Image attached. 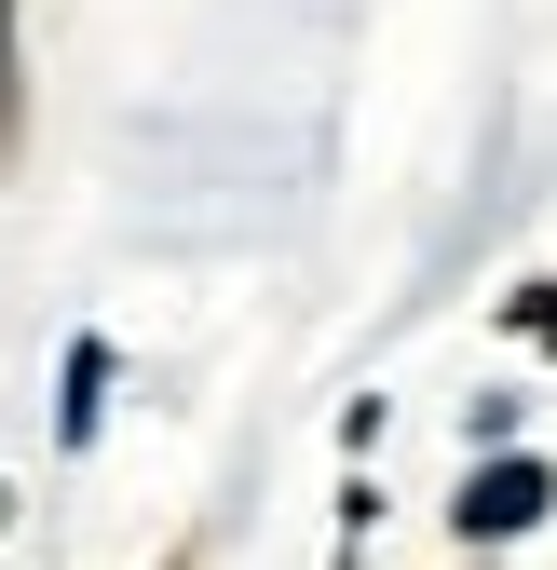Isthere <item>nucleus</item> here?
<instances>
[{"instance_id":"1","label":"nucleus","mask_w":557,"mask_h":570,"mask_svg":"<svg viewBox=\"0 0 557 570\" xmlns=\"http://www.w3.org/2000/svg\"><path fill=\"white\" fill-rule=\"evenodd\" d=\"M530 517H544V462H504L462 489V530H530Z\"/></svg>"},{"instance_id":"2","label":"nucleus","mask_w":557,"mask_h":570,"mask_svg":"<svg viewBox=\"0 0 557 570\" xmlns=\"http://www.w3.org/2000/svg\"><path fill=\"white\" fill-rule=\"evenodd\" d=\"M28 150V68H14V14H0V177H14Z\"/></svg>"}]
</instances>
